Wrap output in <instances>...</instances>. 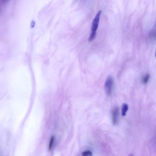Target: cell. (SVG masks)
I'll use <instances>...</instances> for the list:
<instances>
[{"label":"cell","instance_id":"ba28073f","mask_svg":"<svg viewBox=\"0 0 156 156\" xmlns=\"http://www.w3.org/2000/svg\"><path fill=\"white\" fill-rule=\"evenodd\" d=\"M82 155L83 156H91L92 155V153L89 150H87L83 152Z\"/></svg>","mask_w":156,"mask_h":156},{"label":"cell","instance_id":"52a82bcc","mask_svg":"<svg viewBox=\"0 0 156 156\" xmlns=\"http://www.w3.org/2000/svg\"><path fill=\"white\" fill-rule=\"evenodd\" d=\"M54 139V136L52 137L51 138L49 146V150H50L51 149L52 147Z\"/></svg>","mask_w":156,"mask_h":156},{"label":"cell","instance_id":"5b68a950","mask_svg":"<svg viewBox=\"0 0 156 156\" xmlns=\"http://www.w3.org/2000/svg\"><path fill=\"white\" fill-rule=\"evenodd\" d=\"M150 78L149 74H146L143 75L141 78V81L144 84H146L148 83Z\"/></svg>","mask_w":156,"mask_h":156},{"label":"cell","instance_id":"7a4b0ae2","mask_svg":"<svg viewBox=\"0 0 156 156\" xmlns=\"http://www.w3.org/2000/svg\"><path fill=\"white\" fill-rule=\"evenodd\" d=\"M113 79L111 76L108 77L104 85V89L107 94L108 96L110 95L111 94L113 85Z\"/></svg>","mask_w":156,"mask_h":156},{"label":"cell","instance_id":"277c9868","mask_svg":"<svg viewBox=\"0 0 156 156\" xmlns=\"http://www.w3.org/2000/svg\"><path fill=\"white\" fill-rule=\"evenodd\" d=\"M128 109V105L126 103L123 104L122 108V115L123 116H126Z\"/></svg>","mask_w":156,"mask_h":156},{"label":"cell","instance_id":"8992f818","mask_svg":"<svg viewBox=\"0 0 156 156\" xmlns=\"http://www.w3.org/2000/svg\"><path fill=\"white\" fill-rule=\"evenodd\" d=\"M149 38L151 40L156 39V30H153L151 31L149 35Z\"/></svg>","mask_w":156,"mask_h":156},{"label":"cell","instance_id":"9c48e42d","mask_svg":"<svg viewBox=\"0 0 156 156\" xmlns=\"http://www.w3.org/2000/svg\"><path fill=\"white\" fill-rule=\"evenodd\" d=\"M9 0H2L3 2L4 3H5L8 2Z\"/></svg>","mask_w":156,"mask_h":156},{"label":"cell","instance_id":"30bf717a","mask_svg":"<svg viewBox=\"0 0 156 156\" xmlns=\"http://www.w3.org/2000/svg\"><path fill=\"white\" fill-rule=\"evenodd\" d=\"M155 57H156V53H155Z\"/></svg>","mask_w":156,"mask_h":156},{"label":"cell","instance_id":"3957f363","mask_svg":"<svg viewBox=\"0 0 156 156\" xmlns=\"http://www.w3.org/2000/svg\"><path fill=\"white\" fill-rule=\"evenodd\" d=\"M119 113V109L118 107L114 108L112 111V121L113 125H115L118 122Z\"/></svg>","mask_w":156,"mask_h":156},{"label":"cell","instance_id":"6da1fadb","mask_svg":"<svg viewBox=\"0 0 156 156\" xmlns=\"http://www.w3.org/2000/svg\"><path fill=\"white\" fill-rule=\"evenodd\" d=\"M101 13L102 11L100 10L98 12L93 20L91 25V32L89 39V41H93L95 38Z\"/></svg>","mask_w":156,"mask_h":156}]
</instances>
